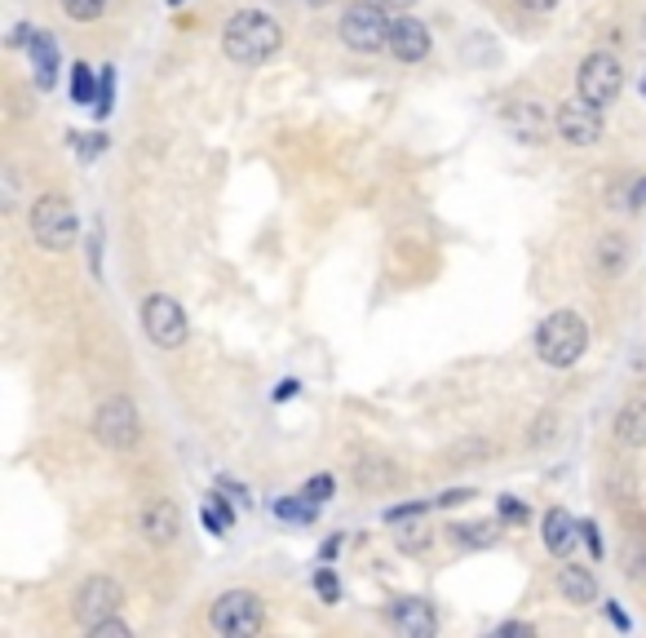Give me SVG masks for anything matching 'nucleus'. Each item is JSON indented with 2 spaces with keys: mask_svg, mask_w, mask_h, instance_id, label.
I'll use <instances>...</instances> for the list:
<instances>
[{
  "mask_svg": "<svg viewBox=\"0 0 646 638\" xmlns=\"http://www.w3.org/2000/svg\"><path fill=\"white\" fill-rule=\"evenodd\" d=\"M280 45H284V27H280L271 13H262V9H239V13H231V22L222 27V49H226V58H231V62H244V67L266 62Z\"/></svg>",
  "mask_w": 646,
  "mask_h": 638,
  "instance_id": "obj_1",
  "label": "nucleus"
},
{
  "mask_svg": "<svg viewBox=\"0 0 646 638\" xmlns=\"http://www.w3.org/2000/svg\"><path fill=\"white\" fill-rule=\"evenodd\" d=\"M589 346V328L576 311H554L540 333H536V355L549 364V369H571Z\"/></svg>",
  "mask_w": 646,
  "mask_h": 638,
  "instance_id": "obj_2",
  "label": "nucleus"
},
{
  "mask_svg": "<svg viewBox=\"0 0 646 638\" xmlns=\"http://www.w3.org/2000/svg\"><path fill=\"white\" fill-rule=\"evenodd\" d=\"M76 230H80V222H76L71 200H62V196H40V200L31 205V235H36V244L62 253V248L76 244Z\"/></svg>",
  "mask_w": 646,
  "mask_h": 638,
  "instance_id": "obj_3",
  "label": "nucleus"
},
{
  "mask_svg": "<svg viewBox=\"0 0 646 638\" xmlns=\"http://www.w3.org/2000/svg\"><path fill=\"white\" fill-rule=\"evenodd\" d=\"M341 40L359 53H376L390 45V22L381 4H354L341 13Z\"/></svg>",
  "mask_w": 646,
  "mask_h": 638,
  "instance_id": "obj_4",
  "label": "nucleus"
},
{
  "mask_svg": "<svg viewBox=\"0 0 646 638\" xmlns=\"http://www.w3.org/2000/svg\"><path fill=\"white\" fill-rule=\"evenodd\" d=\"M262 603L248 595V590H231L213 603V630L226 638H248L262 630Z\"/></svg>",
  "mask_w": 646,
  "mask_h": 638,
  "instance_id": "obj_5",
  "label": "nucleus"
},
{
  "mask_svg": "<svg viewBox=\"0 0 646 638\" xmlns=\"http://www.w3.org/2000/svg\"><path fill=\"white\" fill-rule=\"evenodd\" d=\"M625 89V71L616 62V53H589L580 62V98H589L594 107H611Z\"/></svg>",
  "mask_w": 646,
  "mask_h": 638,
  "instance_id": "obj_6",
  "label": "nucleus"
},
{
  "mask_svg": "<svg viewBox=\"0 0 646 638\" xmlns=\"http://www.w3.org/2000/svg\"><path fill=\"white\" fill-rule=\"evenodd\" d=\"M94 434L107 443V448H134L138 439H143V422H138V409L129 404V400H107L98 413H94Z\"/></svg>",
  "mask_w": 646,
  "mask_h": 638,
  "instance_id": "obj_7",
  "label": "nucleus"
},
{
  "mask_svg": "<svg viewBox=\"0 0 646 638\" xmlns=\"http://www.w3.org/2000/svg\"><path fill=\"white\" fill-rule=\"evenodd\" d=\"M143 328H147V337L164 346V351H177L182 342H186V311L173 302V297H147V306H143Z\"/></svg>",
  "mask_w": 646,
  "mask_h": 638,
  "instance_id": "obj_8",
  "label": "nucleus"
},
{
  "mask_svg": "<svg viewBox=\"0 0 646 638\" xmlns=\"http://www.w3.org/2000/svg\"><path fill=\"white\" fill-rule=\"evenodd\" d=\"M120 603H125V595H120V586H116L111 577H89V581L80 586L76 617H80V626H85V630H94V626L111 621V617L120 612Z\"/></svg>",
  "mask_w": 646,
  "mask_h": 638,
  "instance_id": "obj_9",
  "label": "nucleus"
},
{
  "mask_svg": "<svg viewBox=\"0 0 646 638\" xmlns=\"http://www.w3.org/2000/svg\"><path fill=\"white\" fill-rule=\"evenodd\" d=\"M558 134L571 143V147H594L603 138V111L589 102V98H567L558 107Z\"/></svg>",
  "mask_w": 646,
  "mask_h": 638,
  "instance_id": "obj_10",
  "label": "nucleus"
},
{
  "mask_svg": "<svg viewBox=\"0 0 646 638\" xmlns=\"http://www.w3.org/2000/svg\"><path fill=\"white\" fill-rule=\"evenodd\" d=\"M390 53L399 62H421L430 53V27L417 18H394L390 22Z\"/></svg>",
  "mask_w": 646,
  "mask_h": 638,
  "instance_id": "obj_11",
  "label": "nucleus"
},
{
  "mask_svg": "<svg viewBox=\"0 0 646 638\" xmlns=\"http://www.w3.org/2000/svg\"><path fill=\"white\" fill-rule=\"evenodd\" d=\"M138 528H143V537H147V541L168 546V541H177V532H182V514H177V506H173V501H151V506H143Z\"/></svg>",
  "mask_w": 646,
  "mask_h": 638,
  "instance_id": "obj_12",
  "label": "nucleus"
},
{
  "mask_svg": "<svg viewBox=\"0 0 646 638\" xmlns=\"http://www.w3.org/2000/svg\"><path fill=\"white\" fill-rule=\"evenodd\" d=\"M540 528H545V550H549V554H558V559H567V554H571V546L585 537V528H580L567 510H549Z\"/></svg>",
  "mask_w": 646,
  "mask_h": 638,
  "instance_id": "obj_13",
  "label": "nucleus"
},
{
  "mask_svg": "<svg viewBox=\"0 0 646 638\" xmlns=\"http://www.w3.org/2000/svg\"><path fill=\"white\" fill-rule=\"evenodd\" d=\"M394 626H399V635L408 638H430L439 630V617H434V608L430 603H421V599H403V603H394Z\"/></svg>",
  "mask_w": 646,
  "mask_h": 638,
  "instance_id": "obj_14",
  "label": "nucleus"
},
{
  "mask_svg": "<svg viewBox=\"0 0 646 638\" xmlns=\"http://www.w3.org/2000/svg\"><path fill=\"white\" fill-rule=\"evenodd\" d=\"M31 62H36V85L53 89V80H58V45H53L49 31H31Z\"/></svg>",
  "mask_w": 646,
  "mask_h": 638,
  "instance_id": "obj_15",
  "label": "nucleus"
},
{
  "mask_svg": "<svg viewBox=\"0 0 646 638\" xmlns=\"http://www.w3.org/2000/svg\"><path fill=\"white\" fill-rule=\"evenodd\" d=\"M558 590L567 595V603H580V608L598 599V581H594L585 568H571V563L558 568Z\"/></svg>",
  "mask_w": 646,
  "mask_h": 638,
  "instance_id": "obj_16",
  "label": "nucleus"
},
{
  "mask_svg": "<svg viewBox=\"0 0 646 638\" xmlns=\"http://www.w3.org/2000/svg\"><path fill=\"white\" fill-rule=\"evenodd\" d=\"M616 439L625 448H646V400L629 404L620 418H616Z\"/></svg>",
  "mask_w": 646,
  "mask_h": 638,
  "instance_id": "obj_17",
  "label": "nucleus"
},
{
  "mask_svg": "<svg viewBox=\"0 0 646 638\" xmlns=\"http://www.w3.org/2000/svg\"><path fill=\"white\" fill-rule=\"evenodd\" d=\"M354 479H359L363 488H390V483L399 479V470H394V465H390L385 457H368V461H359Z\"/></svg>",
  "mask_w": 646,
  "mask_h": 638,
  "instance_id": "obj_18",
  "label": "nucleus"
},
{
  "mask_svg": "<svg viewBox=\"0 0 646 638\" xmlns=\"http://www.w3.org/2000/svg\"><path fill=\"white\" fill-rule=\"evenodd\" d=\"M625 257H629V248H625L620 235H603L598 239V266H603V275H616L625 266Z\"/></svg>",
  "mask_w": 646,
  "mask_h": 638,
  "instance_id": "obj_19",
  "label": "nucleus"
},
{
  "mask_svg": "<svg viewBox=\"0 0 646 638\" xmlns=\"http://www.w3.org/2000/svg\"><path fill=\"white\" fill-rule=\"evenodd\" d=\"M452 541L466 546V550L491 546V541H496V523H457V528H452Z\"/></svg>",
  "mask_w": 646,
  "mask_h": 638,
  "instance_id": "obj_20",
  "label": "nucleus"
},
{
  "mask_svg": "<svg viewBox=\"0 0 646 638\" xmlns=\"http://www.w3.org/2000/svg\"><path fill=\"white\" fill-rule=\"evenodd\" d=\"M71 98L80 107H94L98 102V85H94V71L85 62H71Z\"/></svg>",
  "mask_w": 646,
  "mask_h": 638,
  "instance_id": "obj_21",
  "label": "nucleus"
},
{
  "mask_svg": "<svg viewBox=\"0 0 646 638\" xmlns=\"http://www.w3.org/2000/svg\"><path fill=\"white\" fill-rule=\"evenodd\" d=\"M275 514L280 519H293V523H311L315 519V501H297V497H284V501H275Z\"/></svg>",
  "mask_w": 646,
  "mask_h": 638,
  "instance_id": "obj_22",
  "label": "nucleus"
},
{
  "mask_svg": "<svg viewBox=\"0 0 646 638\" xmlns=\"http://www.w3.org/2000/svg\"><path fill=\"white\" fill-rule=\"evenodd\" d=\"M102 9H107V0H62V13L76 22H94V18H102Z\"/></svg>",
  "mask_w": 646,
  "mask_h": 638,
  "instance_id": "obj_23",
  "label": "nucleus"
},
{
  "mask_svg": "<svg viewBox=\"0 0 646 638\" xmlns=\"http://www.w3.org/2000/svg\"><path fill=\"white\" fill-rule=\"evenodd\" d=\"M111 98H116V76H111V67L98 76V102H94V116L102 120L107 111H111Z\"/></svg>",
  "mask_w": 646,
  "mask_h": 638,
  "instance_id": "obj_24",
  "label": "nucleus"
},
{
  "mask_svg": "<svg viewBox=\"0 0 646 638\" xmlns=\"http://www.w3.org/2000/svg\"><path fill=\"white\" fill-rule=\"evenodd\" d=\"M625 572L638 581H646V541H629V550H625Z\"/></svg>",
  "mask_w": 646,
  "mask_h": 638,
  "instance_id": "obj_25",
  "label": "nucleus"
},
{
  "mask_svg": "<svg viewBox=\"0 0 646 638\" xmlns=\"http://www.w3.org/2000/svg\"><path fill=\"white\" fill-rule=\"evenodd\" d=\"M302 497H306V501H315V506H323V501L332 497V474H315V479L302 488Z\"/></svg>",
  "mask_w": 646,
  "mask_h": 638,
  "instance_id": "obj_26",
  "label": "nucleus"
},
{
  "mask_svg": "<svg viewBox=\"0 0 646 638\" xmlns=\"http://www.w3.org/2000/svg\"><path fill=\"white\" fill-rule=\"evenodd\" d=\"M399 546H403L408 554H421V550L430 546V532H425V528H403V532H399Z\"/></svg>",
  "mask_w": 646,
  "mask_h": 638,
  "instance_id": "obj_27",
  "label": "nucleus"
},
{
  "mask_svg": "<svg viewBox=\"0 0 646 638\" xmlns=\"http://www.w3.org/2000/svg\"><path fill=\"white\" fill-rule=\"evenodd\" d=\"M315 590H320L327 603H336V599H341V590H336V577H332L327 568H320V572H315Z\"/></svg>",
  "mask_w": 646,
  "mask_h": 638,
  "instance_id": "obj_28",
  "label": "nucleus"
},
{
  "mask_svg": "<svg viewBox=\"0 0 646 638\" xmlns=\"http://www.w3.org/2000/svg\"><path fill=\"white\" fill-rule=\"evenodd\" d=\"M89 635H94V638H129V626H125V621H116V617H111V621H102V626H94V630H89Z\"/></svg>",
  "mask_w": 646,
  "mask_h": 638,
  "instance_id": "obj_29",
  "label": "nucleus"
},
{
  "mask_svg": "<svg viewBox=\"0 0 646 638\" xmlns=\"http://www.w3.org/2000/svg\"><path fill=\"white\" fill-rule=\"evenodd\" d=\"M585 528V546H589V554L594 559H603V537H598V523H580Z\"/></svg>",
  "mask_w": 646,
  "mask_h": 638,
  "instance_id": "obj_30",
  "label": "nucleus"
},
{
  "mask_svg": "<svg viewBox=\"0 0 646 638\" xmlns=\"http://www.w3.org/2000/svg\"><path fill=\"white\" fill-rule=\"evenodd\" d=\"M549 434H554V413H545V418L536 422V434H527V439H531V443H545Z\"/></svg>",
  "mask_w": 646,
  "mask_h": 638,
  "instance_id": "obj_31",
  "label": "nucleus"
},
{
  "mask_svg": "<svg viewBox=\"0 0 646 638\" xmlns=\"http://www.w3.org/2000/svg\"><path fill=\"white\" fill-rule=\"evenodd\" d=\"M470 497H474L470 488H452V492H443L439 501H443V506H457V501H470Z\"/></svg>",
  "mask_w": 646,
  "mask_h": 638,
  "instance_id": "obj_32",
  "label": "nucleus"
},
{
  "mask_svg": "<svg viewBox=\"0 0 646 638\" xmlns=\"http://www.w3.org/2000/svg\"><path fill=\"white\" fill-rule=\"evenodd\" d=\"M293 395H297V382H280V386H275V400H280V404L293 400Z\"/></svg>",
  "mask_w": 646,
  "mask_h": 638,
  "instance_id": "obj_33",
  "label": "nucleus"
},
{
  "mask_svg": "<svg viewBox=\"0 0 646 638\" xmlns=\"http://www.w3.org/2000/svg\"><path fill=\"white\" fill-rule=\"evenodd\" d=\"M607 612H611V621H616V630H629V617L616 608V603H607Z\"/></svg>",
  "mask_w": 646,
  "mask_h": 638,
  "instance_id": "obj_34",
  "label": "nucleus"
},
{
  "mask_svg": "<svg viewBox=\"0 0 646 638\" xmlns=\"http://www.w3.org/2000/svg\"><path fill=\"white\" fill-rule=\"evenodd\" d=\"M518 4H527V9H536V13H549L558 0H518Z\"/></svg>",
  "mask_w": 646,
  "mask_h": 638,
  "instance_id": "obj_35",
  "label": "nucleus"
},
{
  "mask_svg": "<svg viewBox=\"0 0 646 638\" xmlns=\"http://www.w3.org/2000/svg\"><path fill=\"white\" fill-rule=\"evenodd\" d=\"M629 205H646V178H643V183H634V192H629Z\"/></svg>",
  "mask_w": 646,
  "mask_h": 638,
  "instance_id": "obj_36",
  "label": "nucleus"
},
{
  "mask_svg": "<svg viewBox=\"0 0 646 638\" xmlns=\"http://www.w3.org/2000/svg\"><path fill=\"white\" fill-rule=\"evenodd\" d=\"M500 510H505L509 519H522V506H518V501H500Z\"/></svg>",
  "mask_w": 646,
  "mask_h": 638,
  "instance_id": "obj_37",
  "label": "nucleus"
},
{
  "mask_svg": "<svg viewBox=\"0 0 646 638\" xmlns=\"http://www.w3.org/2000/svg\"><path fill=\"white\" fill-rule=\"evenodd\" d=\"M500 635H531V626H518V621H509V626H500Z\"/></svg>",
  "mask_w": 646,
  "mask_h": 638,
  "instance_id": "obj_38",
  "label": "nucleus"
},
{
  "mask_svg": "<svg viewBox=\"0 0 646 638\" xmlns=\"http://www.w3.org/2000/svg\"><path fill=\"white\" fill-rule=\"evenodd\" d=\"M417 0H381V9H412Z\"/></svg>",
  "mask_w": 646,
  "mask_h": 638,
  "instance_id": "obj_39",
  "label": "nucleus"
},
{
  "mask_svg": "<svg viewBox=\"0 0 646 638\" xmlns=\"http://www.w3.org/2000/svg\"><path fill=\"white\" fill-rule=\"evenodd\" d=\"M306 4H323V0H306Z\"/></svg>",
  "mask_w": 646,
  "mask_h": 638,
  "instance_id": "obj_40",
  "label": "nucleus"
},
{
  "mask_svg": "<svg viewBox=\"0 0 646 638\" xmlns=\"http://www.w3.org/2000/svg\"><path fill=\"white\" fill-rule=\"evenodd\" d=\"M168 4H182V0H168Z\"/></svg>",
  "mask_w": 646,
  "mask_h": 638,
  "instance_id": "obj_41",
  "label": "nucleus"
},
{
  "mask_svg": "<svg viewBox=\"0 0 646 638\" xmlns=\"http://www.w3.org/2000/svg\"><path fill=\"white\" fill-rule=\"evenodd\" d=\"M643 94H646V80H643Z\"/></svg>",
  "mask_w": 646,
  "mask_h": 638,
  "instance_id": "obj_42",
  "label": "nucleus"
}]
</instances>
